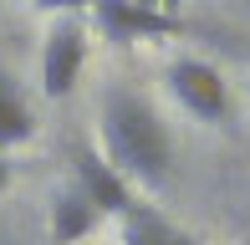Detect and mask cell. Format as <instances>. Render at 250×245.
Here are the masks:
<instances>
[{
  "label": "cell",
  "instance_id": "obj_1",
  "mask_svg": "<svg viewBox=\"0 0 250 245\" xmlns=\"http://www.w3.org/2000/svg\"><path fill=\"white\" fill-rule=\"evenodd\" d=\"M102 159L123 174V184L164 189L174 169V138L158 107L133 87L102 92Z\"/></svg>",
  "mask_w": 250,
  "mask_h": 245
},
{
  "label": "cell",
  "instance_id": "obj_2",
  "mask_svg": "<svg viewBox=\"0 0 250 245\" xmlns=\"http://www.w3.org/2000/svg\"><path fill=\"white\" fill-rule=\"evenodd\" d=\"M82 66H87V20L82 16H56L46 41H41V92L72 97Z\"/></svg>",
  "mask_w": 250,
  "mask_h": 245
},
{
  "label": "cell",
  "instance_id": "obj_4",
  "mask_svg": "<svg viewBox=\"0 0 250 245\" xmlns=\"http://www.w3.org/2000/svg\"><path fill=\"white\" fill-rule=\"evenodd\" d=\"M72 184L92 199L97 215H133V184H123V174L87 143L72 148Z\"/></svg>",
  "mask_w": 250,
  "mask_h": 245
},
{
  "label": "cell",
  "instance_id": "obj_6",
  "mask_svg": "<svg viewBox=\"0 0 250 245\" xmlns=\"http://www.w3.org/2000/svg\"><path fill=\"white\" fill-rule=\"evenodd\" d=\"M97 220H102V215L92 209V199H87L72 179L51 189V209H46V235H51V245H77V240H87V235L97 230Z\"/></svg>",
  "mask_w": 250,
  "mask_h": 245
},
{
  "label": "cell",
  "instance_id": "obj_5",
  "mask_svg": "<svg viewBox=\"0 0 250 245\" xmlns=\"http://www.w3.org/2000/svg\"><path fill=\"white\" fill-rule=\"evenodd\" d=\"M92 20L107 41L128 46V41H153V36H174L179 31V16L168 10H148V5H123V0H92Z\"/></svg>",
  "mask_w": 250,
  "mask_h": 245
},
{
  "label": "cell",
  "instance_id": "obj_7",
  "mask_svg": "<svg viewBox=\"0 0 250 245\" xmlns=\"http://www.w3.org/2000/svg\"><path fill=\"white\" fill-rule=\"evenodd\" d=\"M31 138H36V113H31V102L21 97V87L0 72V153L21 148V143H31Z\"/></svg>",
  "mask_w": 250,
  "mask_h": 245
},
{
  "label": "cell",
  "instance_id": "obj_3",
  "mask_svg": "<svg viewBox=\"0 0 250 245\" xmlns=\"http://www.w3.org/2000/svg\"><path fill=\"white\" fill-rule=\"evenodd\" d=\"M168 92L179 97V107H189L199 122H225L230 118V87L199 57H179L168 66Z\"/></svg>",
  "mask_w": 250,
  "mask_h": 245
},
{
  "label": "cell",
  "instance_id": "obj_8",
  "mask_svg": "<svg viewBox=\"0 0 250 245\" xmlns=\"http://www.w3.org/2000/svg\"><path fill=\"white\" fill-rule=\"evenodd\" d=\"M36 10H46V16H82L92 0H31Z\"/></svg>",
  "mask_w": 250,
  "mask_h": 245
},
{
  "label": "cell",
  "instance_id": "obj_9",
  "mask_svg": "<svg viewBox=\"0 0 250 245\" xmlns=\"http://www.w3.org/2000/svg\"><path fill=\"white\" fill-rule=\"evenodd\" d=\"M10 174H16V169H10V159H5V153H0V194H5V189H10Z\"/></svg>",
  "mask_w": 250,
  "mask_h": 245
}]
</instances>
